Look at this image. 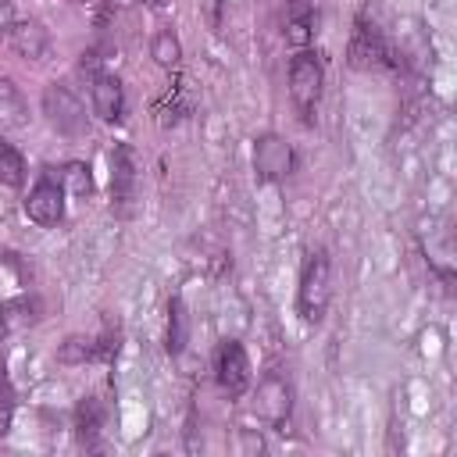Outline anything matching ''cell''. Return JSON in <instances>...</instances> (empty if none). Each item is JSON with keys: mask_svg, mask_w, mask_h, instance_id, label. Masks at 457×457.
Returning <instances> with one entry per match:
<instances>
[{"mask_svg": "<svg viewBox=\"0 0 457 457\" xmlns=\"http://www.w3.org/2000/svg\"><path fill=\"white\" fill-rule=\"evenodd\" d=\"M43 114L50 121V129L57 136H68V139H82L89 136V114L82 107V100L68 89V86H46L43 89Z\"/></svg>", "mask_w": 457, "mask_h": 457, "instance_id": "obj_1", "label": "cell"}, {"mask_svg": "<svg viewBox=\"0 0 457 457\" xmlns=\"http://www.w3.org/2000/svg\"><path fill=\"white\" fill-rule=\"evenodd\" d=\"M328 296H332V286H328V257H325V250H314L303 261L300 289H296V307H300L303 321H321L325 318V307H328Z\"/></svg>", "mask_w": 457, "mask_h": 457, "instance_id": "obj_2", "label": "cell"}, {"mask_svg": "<svg viewBox=\"0 0 457 457\" xmlns=\"http://www.w3.org/2000/svg\"><path fill=\"white\" fill-rule=\"evenodd\" d=\"M321 82H325L321 61H318L311 50H300V54L289 61V96H293L296 111L303 114V121H311V111L318 107Z\"/></svg>", "mask_w": 457, "mask_h": 457, "instance_id": "obj_3", "label": "cell"}, {"mask_svg": "<svg viewBox=\"0 0 457 457\" xmlns=\"http://www.w3.org/2000/svg\"><path fill=\"white\" fill-rule=\"evenodd\" d=\"M64 186H61V175H54L50 168L39 171V179L32 182L29 196H25V214L29 221H36L39 228H50L64 218Z\"/></svg>", "mask_w": 457, "mask_h": 457, "instance_id": "obj_4", "label": "cell"}, {"mask_svg": "<svg viewBox=\"0 0 457 457\" xmlns=\"http://www.w3.org/2000/svg\"><path fill=\"white\" fill-rule=\"evenodd\" d=\"M289 411H293V386L282 371H268L257 389H253V414L271 425V428H282L289 421Z\"/></svg>", "mask_w": 457, "mask_h": 457, "instance_id": "obj_5", "label": "cell"}, {"mask_svg": "<svg viewBox=\"0 0 457 457\" xmlns=\"http://www.w3.org/2000/svg\"><path fill=\"white\" fill-rule=\"evenodd\" d=\"M214 375H218V386L225 396H243L246 386H250V361H246V350L243 343L236 339H225L214 353Z\"/></svg>", "mask_w": 457, "mask_h": 457, "instance_id": "obj_6", "label": "cell"}, {"mask_svg": "<svg viewBox=\"0 0 457 457\" xmlns=\"http://www.w3.org/2000/svg\"><path fill=\"white\" fill-rule=\"evenodd\" d=\"M253 171L264 182H278L293 171V150L278 132H261L253 139Z\"/></svg>", "mask_w": 457, "mask_h": 457, "instance_id": "obj_7", "label": "cell"}, {"mask_svg": "<svg viewBox=\"0 0 457 457\" xmlns=\"http://www.w3.org/2000/svg\"><path fill=\"white\" fill-rule=\"evenodd\" d=\"M7 46L21 57V61H43L50 54V32L43 21L36 18H25V21H14L7 29Z\"/></svg>", "mask_w": 457, "mask_h": 457, "instance_id": "obj_8", "label": "cell"}, {"mask_svg": "<svg viewBox=\"0 0 457 457\" xmlns=\"http://www.w3.org/2000/svg\"><path fill=\"white\" fill-rule=\"evenodd\" d=\"M89 104H93V114L100 121H118L125 114V93H121V82L107 71L93 75L89 82Z\"/></svg>", "mask_w": 457, "mask_h": 457, "instance_id": "obj_9", "label": "cell"}, {"mask_svg": "<svg viewBox=\"0 0 457 457\" xmlns=\"http://www.w3.org/2000/svg\"><path fill=\"white\" fill-rule=\"evenodd\" d=\"M136 196V161L125 143L111 150V200L125 211V204Z\"/></svg>", "mask_w": 457, "mask_h": 457, "instance_id": "obj_10", "label": "cell"}, {"mask_svg": "<svg viewBox=\"0 0 457 457\" xmlns=\"http://www.w3.org/2000/svg\"><path fill=\"white\" fill-rule=\"evenodd\" d=\"M29 121V104L21 96V89L11 79H0V132L21 129Z\"/></svg>", "mask_w": 457, "mask_h": 457, "instance_id": "obj_11", "label": "cell"}, {"mask_svg": "<svg viewBox=\"0 0 457 457\" xmlns=\"http://www.w3.org/2000/svg\"><path fill=\"white\" fill-rule=\"evenodd\" d=\"M39 321V303H36V296H14V300H7L4 307H0V325L7 328V332H21V328H29V325H36Z\"/></svg>", "mask_w": 457, "mask_h": 457, "instance_id": "obj_12", "label": "cell"}, {"mask_svg": "<svg viewBox=\"0 0 457 457\" xmlns=\"http://www.w3.org/2000/svg\"><path fill=\"white\" fill-rule=\"evenodd\" d=\"M350 57L353 64H371L382 57V43H378V32L368 25V21H357V32L350 39Z\"/></svg>", "mask_w": 457, "mask_h": 457, "instance_id": "obj_13", "label": "cell"}, {"mask_svg": "<svg viewBox=\"0 0 457 457\" xmlns=\"http://www.w3.org/2000/svg\"><path fill=\"white\" fill-rule=\"evenodd\" d=\"M75 425H79V439L86 443V446H96V436H100V428H104V407L89 396V400H82L79 403V414H75Z\"/></svg>", "mask_w": 457, "mask_h": 457, "instance_id": "obj_14", "label": "cell"}, {"mask_svg": "<svg viewBox=\"0 0 457 457\" xmlns=\"http://www.w3.org/2000/svg\"><path fill=\"white\" fill-rule=\"evenodd\" d=\"M0 182L11 186V189H18L25 182V157L4 136H0Z\"/></svg>", "mask_w": 457, "mask_h": 457, "instance_id": "obj_15", "label": "cell"}, {"mask_svg": "<svg viewBox=\"0 0 457 457\" xmlns=\"http://www.w3.org/2000/svg\"><path fill=\"white\" fill-rule=\"evenodd\" d=\"M186 339H189V314L182 300H171L168 303V353H182Z\"/></svg>", "mask_w": 457, "mask_h": 457, "instance_id": "obj_16", "label": "cell"}, {"mask_svg": "<svg viewBox=\"0 0 457 457\" xmlns=\"http://www.w3.org/2000/svg\"><path fill=\"white\" fill-rule=\"evenodd\" d=\"M150 57L161 64V68H175L179 57H182V43L171 29H161L154 39H150Z\"/></svg>", "mask_w": 457, "mask_h": 457, "instance_id": "obj_17", "label": "cell"}, {"mask_svg": "<svg viewBox=\"0 0 457 457\" xmlns=\"http://www.w3.org/2000/svg\"><path fill=\"white\" fill-rule=\"evenodd\" d=\"M61 186H64V193H71L75 200H89V193H93V175H89V168H86L82 161H71V164H64V171H61Z\"/></svg>", "mask_w": 457, "mask_h": 457, "instance_id": "obj_18", "label": "cell"}, {"mask_svg": "<svg viewBox=\"0 0 457 457\" xmlns=\"http://www.w3.org/2000/svg\"><path fill=\"white\" fill-rule=\"evenodd\" d=\"M89 357H93V343H89V339H82V336L64 339V343H61V350H57V361H61V364H86Z\"/></svg>", "mask_w": 457, "mask_h": 457, "instance_id": "obj_19", "label": "cell"}, {"mask_svg": "<svg viewBox=\"0 0 457 457\" xmlns=\"http://www.w3.org/2000/svg\"><path fill=\"white\" fill-rule=\"evenodd\" d=\"M239 450H243V453H261V450H264V439L253 436L250 428H239Z\"/></svg>", "mask_w": 457, "mask_h": 457, "instance_id": "obj_20", "label": "cell"}, {"mask_svg": "<svg viewBox=\"0 0 457 457\" xmlns=\"http://www.w3.org/2000/svg\"><path fill=\"white\" fill-rule=\"evenodd\" d=\"M0 407L14 411V389H11V378L4 375V368H0Z\"/></svg>", "mask_w": 457, "mask_h": 457, "instance_id": "obj_21", "label": "cell"}, {"mask_svg": "<svg viewBox=\"0 0 457 457\" xmlns=\"http://www.w3.org/2000/svg\"><path fill=\"white\" fill-rule=\"evenodd\" d=\"M11 25H14V4L11 0H0V36H7Z\"/></svg>", "mask_w": 457, "mask_h": 457, "instance_id": "obj_22", "label": "cell"}, {"mask_svg": "<svg viewBox=\"0 0 457 457\" xmlns=\"http://www.w3.org/2000/svg\"><path fill=\"white\" fill-rule=\"evenodd\" d=\"M7 428H11V411L0 407V436H7Z\"/></svg>", "mask_w": 457, "mask_h": 457, "instance_id": "obj_23", "label": "cell"}]
</instances>
